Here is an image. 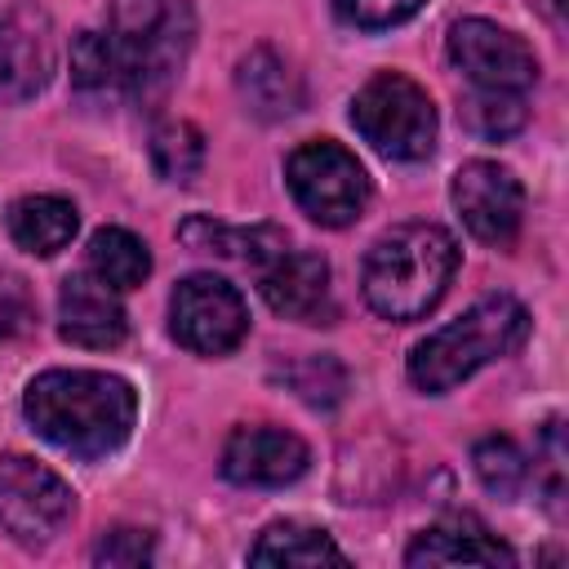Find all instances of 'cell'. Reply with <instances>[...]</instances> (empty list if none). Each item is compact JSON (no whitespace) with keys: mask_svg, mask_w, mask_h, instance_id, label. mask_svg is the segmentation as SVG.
<instances>
[{"mask_svg":"<svg viewBox=\"0 0 569 569\" xmlns=\"http://www.w3.org/2000/svg\"><path fill=\"white\" fill-rule=\"evenodd\" d=\"M311 462V449L302 436L284 427H236L231 440L222 445V476L231 485H253V489H276L293 485Z\"/></svg>","mask_w":569,"mask_h":569,"instance_id":"13","label":"cell"},{"mask_svg":"<svg viewBox=\"0 0 569 569\" xmlns=\"http://www.w3.org/2000/svg\"><path fill=\"white\" fill-rule=\"evenodd\" d=\"M93 560H98V565H111V569L147 565V560H151V533H147V529H133V525H116V529H107V533L98 538Z\"/></svg>","mask_w":569,"mask_h":569,"instance_id":"26","label":"cell"},{"mask_svg":"<svg viewBox=\"0 0 569 569\" xmlns=\"http://www.w3.org/2000/svg\"><path fill=\"white\" fill-rule=\"evenodd\" d=\"M471 462H476L480 485H485L489 493H498V498H516V493L525 489V480H529V462H525L520 445L507 440V436H485V440L471 449Z\"/></svg>","mask_w":569,"mask_h":569,"instance_id":"22","label":"cell"},{"mask_svg":"<svg viewBox=\"0 0 569 569\" xmlns=\"http://www.w3.org/2000/svg\"><path fill=\"white\" fill-rule=\"evenodd\" d=\"M58 333L67 342L93 347V351L120 347L124 333H129V320H124V307H120L116 289L102 284L89 267L62 280V293H58Z\"/></svg>","mask_w":569,"mask_h":569,"instance_id":"14","label":"cell"},{"mask_svg":"<svg viewBox=\"0 0 569 569\" xmlns=\"http://www.w3.org/2000/svg\"><path fill=\"white\" fill-rule=\"evenodd\" d=\"M169 329L196 356H227L249 333V307L222 276H187L169 298Z\"/></svg>","mask_w":569,"mask_h":569,"instance_id":"8","label":"cell"},{"mask_svg":"<svg viewBox=\"0 0 569 569\" xmlns=\"http://www.w3.org/2000/svg\"><path fill=\"white\" fill-rule=\"evenodd\" d=\"M351 124L387 160H427L436 147L431 93L400 71H378L373 80H365L351 102Z\"/></svg>","mask_w":569,"mask_h":569,"instance_id":"5","label":"cell"},{"mask_svg":"<svg viewBox=\"0 0 569 569\" xmlns=\"http://www.w3.org/2000/svg\"><path fill=\"white\" fill-rule=\"evenodd\" d=\"M284 382L311 409H333L347 396V369L333 356H307V360L284 365Z\"/></svg>","mask_w":569,"mask_h":569,"instance_id":"24","label":"cell"},{"mask_svg":"<svg viewBox=\"0 0 569 569\" xmlns=\"http://www.w3.org/2000/svg\"><path fill=\"white\" fill-rule=\"evenodd\" d=\"M27 422L76 458L116 453L138 418V396L120 373L102 369H44L22 396Z\"/></svg>","mask_w":569,"mask_h":569,"instance_id":"1","label":"cell"},{"mask_svg":"<svg viewBox=\"0 0 569 569\" xmlns=\"http://www.w3.org/2000/svg\"><path fill=\"white\" fill-rule=\"evenodd\" d=\"M449 58H453V67L476 89L525 93L538 80L533 49L516 31H507V27L489 22V18H462V22H453V31H449Z\"/></svg>","mask_w":569,"mask_h":569,"instance_id":"10","label":"cell"},{"mask_svg":"<svg viewBox=\"0 0 569 569\" xmlns=\"http://www.w3.org/2000/svg\"><path fill=\"white\" fill-rule=\"evenodd\" d=\"M449 200L462 218V227L489 244V249H507L520 236L525 222V187L520 178L498 164V160H467L453 182H449Z\"/></svg>","mask_w":569,"mask_h":569,"instance_id":"9","label":"cell"},{"mask_svg":"<svg viewBox=\"0 0 569 569\" xmlns=\"http://www.w3.org/2000/svg\"><path fill=\"white\" fill-rule=\"evenodd\" d=\"M427 0H338V13L360 31H387L409 22Z\"/></svg>","mask_w":569,"mask_h":569,"instance_id":"25","label":"cell"},{"mask_svg":"<svg viewBox=\"0 0 569 569\" xmlns=\"http://www.w3.org/2000/svg\"><path fill=\"white\" fill-rule=\"evenodd\" d=\"M453 271H458V244L445 227L400 222V227L382 231L373 240V249L365 253L360 289H365V302L382 320L405 325V320L427 316L445 298Z\"/></svg>","mask_w":569,"mask_h":569,"instance_id":"3","label":"cell"},{"mask_svg":"<svg viewBox=\"0 0 569 569\" xmlns=\"http://www.w3.org/2000/svg\"><path fill=\"white\" fill-rule=\"evenodd\" d=\"M27 311H31V302H27L22 280H13L9 271H0V338L13 333V329H22Z\"/></svg>","mask_w":569,"mask_h":569,"instance_id":"27","label":"cell"},{"mask_svg":"<svg viewBox=\"0 0 569 569\" xmlns=\"http://www.w3.org/2000/svg\"><path fill=\"white\" fill-rule=\"evenodd\" d=\"M89 271L102 284H111L116 293H124V289H138L147 280L151 253L129 227H98L89 240Z\"/></svg>","mask_w":569,"mask_h":569,"instance_id":"20","label":"cell"},{"mask_svg":"<svg viewBox=\"0 0 569 569\" xmlns=\"http://www.w3.org/2000/svg\"><path fill=\"white\" fill-rule=\"evenodd\" d=\"M151 164L164 182H191L204 169V133L191 120H164L151 133Z\"/></svg>","mask_w":569,"mask_h":569,"instance_id":"21","label":"cell"},{"mask_svg":"<svg viewBox=\"0 0 569 569\" xmlns=\"http://www.w3.org/2000/svg\"><path fill=\"white\" fill-rule=\"evenodd\" d=\"M4 227H9L18 249H27L36 258H53L58 249L71 244V236L80 227V213L67 196H22V200L9 204Z\"/></svg>","mask_w":569,"mask_h":569,"instance_id":"17","label":"cell"},{"mask_svg":"<svg viewBox=\"0 0 569 569\" xmlns=\"http://www.w3.org/2000/svg\"><path fill=\"white\" fill-rule=\"evenodd\" d=\"M107 93L156 107L187 67L196 44V13L187 0H111L107 4Z\"/></svg>","mask_w":569,"mask_h":569,"instance_id":"2","label":"cell"},{"mask_svg":"<svg viewBox=\"0 0 569 569\" xmlns=\"http://www.w3.org/2000/svg\"><path fill=\"white\" fill-rule=\"evenodd\" d=\"M236 93L249 116L258 120H284L302 107L307 89L302 76L276 53V49H249L236 67Z\"/></svg>","mask_w":569,"mask_h":569,"instance_id":"15","label":"cell"},{"mask_svg":"<svg viewBox=\"0 0 569 569\" xmlns=\"http://www.w3.org/2000/svg\"><path fill=\"white\" fill-rule=\"evenodd\" d=\"M258 289L267 307L298 325H329L333 320V289L329 262L311 249H284L267 267H258Z\"/></svg>","mask_w":569,"mask_h":569,"instance_id":"12","label":"cell"},{"mask_svg":"<svg viewBox=\"0 0 569 569\" xmlns=\"http://www.w3.org/2000/svg\"><path fill=\"white\" fill-rule=\"evenodd\" d=\"M53 76V27L40 0H0V102L36 98Z\"/></svg>","mask_w":569,"mask_h":569,"instance_id":"11","label":"cell"},{"mask_svg":"<svg viewBox=\"0 0 569 569\" xmlns=\"http://www.w3.org/2000/svg\"><path fill=\"white\" fill-rule=\"evenodd\" d=\"M405 565H516V556L485 525H476V520H449V525L422 529L409 542Z\"/></svg>","mask_w":569,"mask_h":569,"instance_id":"16","label":"cell"},{"mask_svg":"<svg viewBox=\"0 0 569 569\" xmlns=\"http://www.w3.org/2000/svg\"><path fill=\"white\" fill-rule=\"evenodd\" d=\"M462 124L480 138H511L525 124V93H502V89H476L462 102Z\"/></svg>","mask_w":569,"mask_h":569,"instance_id":"23","label":"cell"},{"mask_svg":"<svg viewBox=\"0 0 569 569\" xmlns=\"http://www.w3.org/2000/svg\"><path fill=\"white\" fill-rule=\"evenodd\" d=\"M284 182L298 209L320 227H351L369 204L365 164L333 138L293 147L284 160Z\"/></svg>","mask_w":569,"mask_h":569,"instance_id":"6","label":"cell"},{"mask_svg":"<svg viewBox=\"0 0 569 569\" xmlns=\"http://www.w3.org/2000/svg\"><path fill=\"white\" fill-rule=\"evenodd\" d=\"M525 338H529V311L507 293L485 298L471 311H462L458 320H449L445 329L427 333L409 351V382L427 396L453 391L476 369L511 356Z\"/></svg>","mask_w":569,"mask_h":569,"instance_id":"4","label":"cell"},{"mask_svg":"<svg viewBox=\"0 0 569 569\" xmlns=\"http://www.w3.org/2000/svg\"><path fill=\"white\" fill-rule=\"evenodd\" d=\"M76 511L71 485L27 453H0V529L22 547H44Z\"/></svg>","mask_w":569,"mask_h":569,"instance_id":"7","label":"cell"},{"mask_svg":"<svg viewBox=\"0 0 569 569\" xmlns=\"http://www.w3.org/2000/svg\"><path fill=\"white\" fill-rule=\"evenodd\" d=\"M249 560L253 565H302V569H316V565H347L342 547L325 533V529H311V525H298V520H276L258 533V542L249 547Z\"/></svg>","mask_w":569,"mask_h":569,"instance_id":"19","label":"cell"},{"mask_svg":"<svg viewBox=\"0 0 569 569\" xmlns=\"http://www.w3.org/2000/svg\"><path fill=\"white\" fill-rule=\"evenodd\" d=\"M178 236L196 249V253H218V258H240V262H249L253 271L258 267H267L276 253H284L289 249V236L280 231V227H222V222H213V218H187L182 227H178Z\"/></svg>","mask_w":569,"mask_h":569,"instance_id":"18","label":"cell"}]
</instances>
